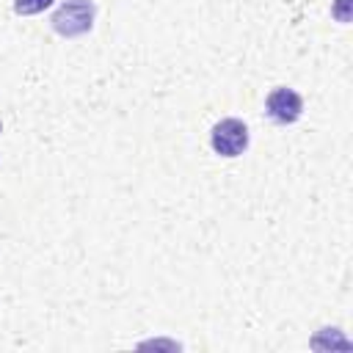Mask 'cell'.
I'll return each mask as SVG.
<instances>
[{
  "mask_svg": "<svg viewBox=\"0 0 353 353\" xmlns=\"http://www.w3.org/2000/svg\"><path fill=\"white\" fill-rule=\"evenodd\" d=\"M52 30L63 39L83 36L94 28V3L91 0H63L50 19Z\"/></svg>",
  "mask_w": 353,
  "mask_h": 353,
  "instance_id": "obj_1",
  "label": "cell"
},
{
  "mask_svg": "<svg viewBox=\"0 0 353 353\" xmlns=\"http://www.w3.org/2000/svg\"><path fill=\"white\" fill-rule=\"evenodd\" d=\"M210 143H212V152L215 154H221V157H237L248 146V127L240 119H234V116L221 119L212 127V132H210Z\"/></svg>",
  "mask_w": 353,
  "mask_h": 353,
  "instance_id": "obj_2",
  "label": "cell"
},
{
  "mask_svg": "<svg viewBox=\"0 0 353 353\" xmlns=\"http://www.w3.org/2000/svg\"><path fill=\"white\" fill-rule=\"evenodd\" d=\"M265 113L276 121V124H292L301 119L303 113V99L298 91L281 85V88H273L265 99Z\"/></svg>",
  "mask_w": 353,
  "mask_h": 353,
  "instance_id": "obj_3",
  "label": "cell"
},
{
  "mask_svg": "<svg viewBox=\"0 0 353 353\" xmlns=\"http://www.w3.org/2000/svg\"><path fill=\"white\" fill-rule=\"evenodd\" d=\"M52 0H14V11L17 14H39L44 8H50Z\"/></svg>",
  "mask_w": 353,
  "mask_h": 353,
  "instance_id": "obj_4",
  "label": "cell"
}]
</instances>
